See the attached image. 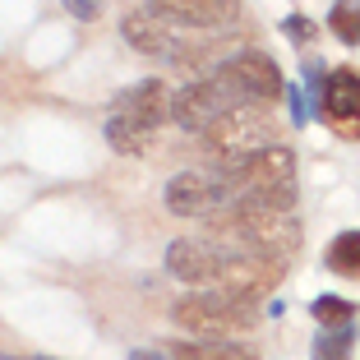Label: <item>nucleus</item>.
I'll return each instance as SVG.
<instances>
[{
	"label": "nucleus",
	"instance_id": "1",
	"mask_svg": "<svg viewBox=\"0 0 360 360\" xmlns=\"http://www.w3.org/2000/svg\"><path fill=\"white\" fill-rule=\"evenodd\" d=\"M203 231L226 250L240 255H259V259H291V250L300 245V226L291 212H250V208H226L203 217Z\"/></svg>",
	"mask_w": 360,
	"mask_h": 360
},
{
	"label": "nucleus",
	"instance_id": "2",
	"mask_svg": "<svg viewBox=\"0 0 360 360\" xmlns=\"http://www.w3.org/2000/svg\"><path fill=\"white\" fill-rule=\"evenodd\" d=\"M176 323L199 342H231L255 328V305L222 291V286H203V291H190L176 300Z\"/></svg>",
	"mask_w": 360,
	"mask_h": 360
},
{
	"label": "nucleus",
	"instance_id": "3",
	"mask_svg": "<svg viewBox=\"0 0 360 360\" xmlns=\"http://www.w3.org/2000/svg\"><path fill=\"white\" fill-rule=\"evenodd\" d=\"M162 203H167V212H176V217H212V212L236 208L240 194H236L231 176H226L222 167H190V171H180V176L167 180Z\"/></svg>",
	"mask_w": 360,
	"mask_h": 360
},
{
	"label": "nucleus",
	"instance_id": "4",
	"mask_svg": "<svg viewBox=\"0 0 360 360\" xmlns=\"http://www.w3.org/2000/svg\"><path fill=\"white\" fill-rule=\"evenodd\" d=\"M212 79L236 97V106H255V102H273L282 93V75H277V65L268 60L264 51H240V56H226Z\"/></svg>",
	"mask_w": 360,
	"mask_h": 360
},
{
	"label": "nucleus",
	"instance_id": "5",
	"mask_svg": "<svg viewBox=\"0 0 360 360\" xmlns=\"http://www.w3.org/2000/svg\"><path fill=\"white\" fill-rule=\"evenodd\" d=\"M236 111V97L226 93L217 79H199V84H185L176 97H171V120L190 134H208L217 120H226Z\"/></svg>",
	"mask_w": 360,
	"mask_h": 360
},
{
	"label": "nucleus",
	"instance_id": "6",
	"mask_svg": "<svg viewBox=\"0 0 360 360\" xmlns=\"http://www.w3.org/2000/svg\"><path fill=\"white\" fill-rule=\"evenodd\" d=\"M268 116L259 111V106H236L226 120H217V125L203 134V143H208L212 153L222 162H236L245 158V153H259V148H273V134H268Z\"/></svg>",
	"mask_w": 360,
	"mask_h": 360
},
{
	"label": "nucleus",
	"instance_id": "7",
	"mask_svg": "<svg viewBox=\"0 0 360 360\" xmlns=\"http://www.w3.org/2000/svg\"><path fill=\"white\" fill-rule=\"evenodd\" d=\"M314 111L328 120L342 139H360V75L356 70H333Z\"/></svg>",
	"mask_w": 360,
	"mask_h": 360
},
{
	"label": "nucleus",
	"instance_id": "8",
	"mask_svg": "<svg viewBox=\"0 0 360 360\" xmlns=\"http://www.w3.org/2000/svg\"><path fill=\"white\" fill-rule=\"evenodd\" d=\"M167 273L180 277V282H208V286H217V273H222V245L203 240V236L171 240L167 245Z\"/></svg>",
	"mask_w": 360,
	"mask_h": 360
},
{
	"label": "nucleus",
	"instance_id": "9",
	"mask_svg": "<svg viewBox=\"0 0 360 360\" xmlns=\"http://www.w3.org/2000/svg\"><path fill=\"white\" fill-rule=\"evenodd\" d=\"M120 37H125L129 46H139L143 56H171V60H185V56H190V46L176 37V23H167L153 10L125 14V19H120Z\"/></svg>",
	"mask_w": 360,
	"mask_h": 360
},
{
	"label": "nucleus",
	"instance_id": "10",
	"mask_svg": "<svg viewBox=\"0 0 360 360\" xmlns=\"http://www.w3.org/2000/svg\"><path fill=\"white\" fill-rule=\"evenodd\" d=\"M148 10L180 28H222L240 19V0H148Z\"/></svg>",
	"mask_w": 360,
	"mask_h": 360
},
{
	"label": "nucleus",
	"instance_id": "11",
	"mask_svg": "<svg viewBox=\"0 0 360 360\" xmlns=\"http://www.w3.org/2000/svg\"><path fill=\"white\" fill-rule=\"evenodd\" d=\"M111 116H125V120H134V125H143V129H153V134H158V129L167 125V116H171L167 84H162V79H143V84H134L129 93L116 97Z\"/></svg>",
	"mask_w": 360,
	"mask_h": 360
},
{
	"label": "nucleus",
	"instance_id": "12",
	"mask_svg": "<svg viewBox=\"0 0 360 360\" xmlns=\"http://www.w3.org/2000/svg\"><path fill=\"white\" fill-rule=\"evenodd\" d=\"M171 360H259L255 351L236 347V342H171Z\"/></svg>",
	"mask_w": 360,
	"mask_h": 360
},
{
	"label": "nucleus",
	"instance_id": "13",
	"mask_svg": "<svg viewBox=\"0 0 360 360\" xmlns=\"http://www.w3.org/2000/svg\"><path fill=\"white\" fill-rule=\"evenodd\" d=\"M328 28L342 46H360V0H333Z\"/></svg>",
	"mask_w": 360,
	"mask_h": 360
},
{
	"label": "nucleus",
	"instance_id": "14",
	"mask_svg": "<svg viewBox=\"0 0 360 360\" xmlns=\"http://www.w3.org/2000/svg\"><path fill=\"white\" fill-rule=\"evenodd\" d=\"M328 268L342 277H360V231H342L328 245Z\"/></svg>",
	"mask_w": 360,
	"mask_h": 360
},
{
	"label": "nucleus",
	"instance_id": "15",
	"mask_svg": "<svg viewBox=\"0 0 360 360\" xmlns=\"http://www.w3.org/2000/svg\"><path fill=\"white\" fill-rule=\"evenodd\" d=\"M309 314L323 323V328H351V319H356V305L351 300H342V296H319L314 305H309Z\"/></svg>",
	"mask_w": 360,
	"mask_h": 360
},
{
	"label": "nucleus",
	"instance_id": "16",
	"mask_svg": "<svg viewBox=\"0 0 360 360\" xmlns=\"http://www.w3.org/2000/svg\"><path fill=\"white\" fill-rule=\"evenodd\" d=\"M314 360H351V328H333L314 338Z\"/></svg>",
	"mask_w": 360,
	"mask_h": 360
},
{
	"label": "nucleus",
	"instance_id": "17",
	"mask_svg": "<svg viewBox=\"0 0 360 360\" xmlns=\"http://www.w3.org/2000/svg\"><path fill=\"white\" fill-rule=\"evenodd\" d=\"M286 102H291V120H296V125H309V116H314V111H309V93L305 88H286Z\"/></svg>",
	"mask_w": 360,
	"mask_h": 360
},
{
	"label": "nucleus",
	"instance_id": "18",
	"mask_svg": "<svg viewBox=\"0 0 360 360\" xmlns=\"http://www.w3.org/2000/svg\"><path fill=\"white\" fill-rule=\"evenodd\" d=\"M65 10L75 14V19H97L102 14V0H65Z\"/></svg>",
	"mask_w": 360,
	"mask_h": 360
},
{
	"label": "nucleus",
	"instance_id": "19",
	"mask_svg": "<svg viewBox=\"0 0 360 360\" xmlns=\"http://www.w3.org/2000/svg\"><path fill=\"white\" fill-rule=\"evenodd\" d=\"M286 32H291L296 42H305V37H309V23H305V14H286Z\"/></svg>",
	"mask_w": 360,
	"mask_h": 360
},
{
	"label": "nucleus",
	"instance_id": "20",
	"mask_svg": "<svg viewBox=\"0 0 360 360\" xmlns=\"http://www.w3.org/2000/svg\"><path fill=\"white\" fill-rule=\"evenodd\" d=\"M129 360H171V356H167V351H134Z\"/></svg>",
	"mask_w": 360,
	"mask_h": 360
}]
</instances>
